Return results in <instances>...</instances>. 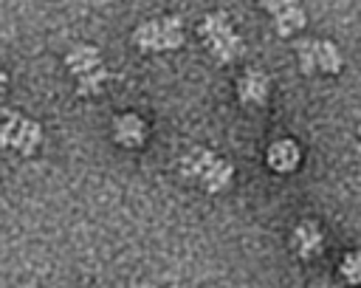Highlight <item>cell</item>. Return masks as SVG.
<instances>
[{
  "mask_svg": "<svg viewBox=\"0 0 361 288\" xmlns=\"http://www.w3.org/2000/svg\"><path fill=\"white\" fill-rule=\"evenodd\" d=\"M180 172L192 181H197L206 192H220L231 184V164L217 158L214 152L203 150V147H192L183 158H180Z\"/></svg>",
  "mask_w": 361,
  "mask_h": 288,
  "instance_id": "cell-1",
  "label": "cell"
},
{
  "mask_svg": "<svg viewBox=\"0 0 361 288\" xmlns=\"http://www.w3.org/2000/svg\"><path fill=\"white\" fill-rule=\"evenodd\" d=\"M200 37H203L209 54L223 65H228L231 59H237L243 54V40L234 34L231 23L220 11L217 14H206V20L200 23Z\"/></svg>",
  "mask_w": 361,
  "mask_h": 288,
  "instance_id": "cell-2",
  "label": "cell"
},
{
  "mask_svg": "<svg viewBox=\"0 0 361 288\" xmlns=\"http://www.w3.org/2000/svg\"><path fill=\"white\" fill-rule=\"evenodd\" d=\"M133 42L141 51H169L183 42V23L180 17H161L141 23L133 34Z\"/></svg>",
  "mask_w": 361,
  "mask_h": 288,
  "instance_id": "cell-3",
  "label": "cell"
},
{
  "mask_svg": "<svg viewBox=\"0 0 361 288\" xmlns=\"http://www.w3.org/2000/svg\"><path fill=\"white\" fill-rule=\"evenodd\" d=\"M268 88H271L268 76L262 71H257V68H248L237 82V96H240L243 104H265Z\"/></svg>",
  "mask_w": 361,
  "mask_h": 288,
  "instance_id": "cell-4",
  "label": "cell"
},
{
  "mask_svg": "<svg viewBox=\"0 0 361 288\" xmlns=\"http://www.w3.org/2000/svg\"><path fill=\"white\" fill-rule=\"evenodd\" d=\"M147 136V124L135 116V113H124L113 121V138L124 147H138Z\"/></svg>",
  "mask_w": 361,
  "mask_h": 288,
  "instance_id": "cell-5",
  "label": "cell"
},
{
  "mask_svg": "<svg viewBox=\"0 0 361 288\" xmlns=\"http://www.w3.org/2000/svg\"><path fill=\"white\" fill-rule=\"evenodd\" d=\"M65 65H68L71 73L82 76V73H87V71H93V68L102 65V54H99V48H93V45H76V48L68 51Z\"/></svg>",
  "mask_w": 361,
  "mask_h": 288,
  "instance_id": "cell-6",
  "label": "cell"
},
{
  "mask_svg": "<svg viewBox=\"0 0 361 288\" xmlns=\"http://www.w3.org/2000/svg\"><path fill=\"white\" fill-rule=\"evenodd\" d=\"M268 164H271L276 172H290V169L299 164V147H296L290 138L274 141V144L268 147Z\"/></svg>",
  "mask_w": 361,
  "mask_h": 288,
  "instance_id": "cell-7",
  "label": "cell"
},
{
  "mask_svg": "<svg viewBox=\"0 0 361 288\" xmlns=\"http://www.w3.org/2000/svg\"><path fill=\"white\" fill-rule=\"evenodd\" d=\"M293 248L302 257H313L322 248V232L313 223H299L296 232H293Z\"/></svg>",
  "mask_w": 361,
  "mask_h": 288,
  "instance_id": "cell-8",
  "label": "cell"
},
{
  "mask_svg": "<svg viewBox=\"0 0 361 288\" xmlns=\"http://www.w3.org/2000/svg\"><path fill=\"white\" fill-rule=\"evenodd\" d=\"M39 138H42L39 124L37 121H28V119H20V127H17V136H14V144L11 147H17L23 155H31L37 150Z\"/></svg>",
  "mask_w": 361,
  "mask_h": 288,
  "instance_id": "cell-9",
  "label": "cell"
},
{
  "mask_svg": "<svg viewBox=\"0 0 361 288\" xmlns=\"http://www.w3.org/2000/svg\"><path fill=\"white\" fill-rule=\"evenodd\" d=\"M302 25H305V11H302L299 3H293V6H288V8H282V11L274 14V28H276L282 37L299 31Z\"/></svg>",
  "mask_w": 361,
  "mask_h": 288,
  "instance_id": "cell-10",
  "label": "cell"
},
{
  "mask_svg": "<svg viewBox=\"0 0 361 288\" xmlns=\"http://www.w3.org/2000/svg\"><path fill=\"white\" fill-rule=\"evenodd\" d=\"M316 68H322L327 73L341 71V54L330 40H316Z\"/></svg>",
  "mask_w": 361,
  "mask_h": 288,
  "instance_id": "cell-11",
  "label": "cell"
},
{
  "mask_svg": "<svg viewBox=\"0 0 361 288\" xmlns=\"http://www.w3.org/2000/svg\"><path fill=\"white\" fill-rule=\"evenodd\" d=\"M104 82H107V71L99 65V68H93V71H87V73L79 76V93H82V96H90V93L102 90Z\"/></svg>",
  "mask_w": 361,
  "mask_h": 288,
  "instance_id": "cell-12",
  "label": "cell"
},
{
  "mask_svg": "<svg viewBox=\"0 0 361 288\" xmlns=\"http://www.w3.org/2000/svg\"><path fill=\"white\" fill-rule=\"evenodd\" d=\"M296 54H299V68L305 73L316 71V40H302L296 45Z\"/></svg>",
  "mask_w": 361,
  "mask_h": 288,
  "instance_id": "cell-13",
  "label": "cell"
},
{
  "mask_svg": "<svg viewBox=\"0 0 361 288\" xmlns=\"http://www.w3.org/2000/svg\"><path fill=\"white\" fill-rule=\"evenodd\" d=\"M20 113H8L3 121H0V150L3 147H11L14 144V136H17V127H20Z\"/></svg>",
  "mask_w": 361,
  "mask_h": 288,
  "instance_id": "cell-14",
  "label": "cell"
},
{
  "mask_svg": "<svg viewBox=\"0 0 361 288\" xmlns=\"http://www.w3.org/2000/svg\"><path fill=\"white\" fill-rule=\"evenodd\" d=\"M341 277L350 282H361V251H353L341 260Z\"/></svg>",
  "mask_w": 361,
  "mask_h": 288,
  "instance_id": "cell-15",
  "label": "cell"
},
{
  "mask_svg": "<svg viewBox=\"0 0 361 288\" xmlns=\"http://www.w3.org/2000/svg\"><path fill=\"white\" fill-rule=\"evenodd\" d=\"M259 3H262L265 11L276 14V11H282V8H288V6H293V3H299V0H259Z\"/></svg>",
  "mask_w": 361,
  "mask_h": 288,
  "instance_id": "cell-16",
  "label": "cell"
},
{
  "mask_svg": "<svg viewBox=\"0 0 361 288\" xmlns=\"http://www.w3.org/2000/svg\"><path fill=\"white\" fill-rule=\"evenodd\" d=\"M3 88H6V73L0 71V96H3Z\"/></svg>",
  "mask_w": 361,
  "mask_h": 288,
  "instance_id": "cell-17",
  "label": "cell"
},
{
  "mask_svg": "<svg viewBox=\"0 0 361 288\" xmlns=\"http://www.w3.org/2000/svg\"><path fill=\"white\" fill-rule=\"evenodd\" d=\"M358 152H361V130H358Z\"/></svg>",
  "mask_w": 361,
  "mask_h": 288,
  "instance_id": "cell-18",
  "label": "cell"
}]
</instances>
